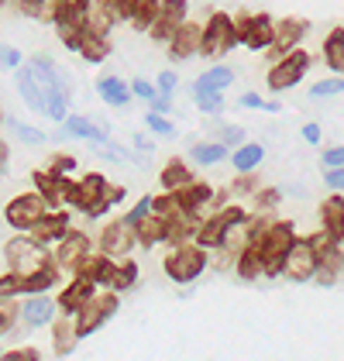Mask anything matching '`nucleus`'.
<instances>
[{"mask_svg": "<svg viewBox=\"0 0 344 361\" xmlns=\"http://www.w3.org/2000/svg\"><path fill=\"white\" fill-rule=\"evenodd\" d=\"M145 128H148L152 135H159V138H176V124H172L166 114L148 111V117H145Z\"/></svg>", "mask_w": 344, "mask_h": 361, "instance_id": "c03bdc74", "label": "nucleus"}, {"mask_svg": "<svg viewBox=\"0 0 344 361\" xmlns=\"http://www.w3.org/2000/svg\"><path fill=\"white\" fill-rule=\"evenodd\" d=\"M62 7H73V11H86L90 0H62Z\"/></svg>", "mask_w": 344, "mask_h": 361, "instance_id": "052dcab7", "label": "nucleus"}, {"mask_svg": "<svg viewBox=\"0 0 344 361\" xmlns=\"http://www.w3.org/2000/svg\"><path fill=\"white\" fill-rule=\"evenodd\" d=\"M135 231H138V245H145V248H152V245H159V241L169 238V224L162 221V217H155V214L138 224Z\"/></svg>", "mask_w": 344, "mask_h": 361, "instance_id": "f704fd0d", "label": "nucleus"}, {"mask_svg": "<svg viewBox=\"0 0 344 361\" xmlns=\"http://www.w3.org/2000/svg\"><path fill=\"white\" fill-rule=\"evenodd\" d=\"M100 286H93L90 279H83V276H76L66 289H62V296H59V306L66 310V313H80L86 303H90V296L97 293Z\"/></svg>", "mask_w": 344, "mask_h": 361, "instance_id": "412c9836", "label": "nucleus"}, {"mask_svg": "<svg viewBox=\"0 0 344 361\" xmlns=\"http://www.w3.org/2000/svg\"><path fill=\"white\" fill-rule=\"evenodd\" d=\"M7 4H21V0H7Z\"/></svg>", "mask_w": 344, "mask_h": 361, "instance_id": "e2e57ef3", "label": "nucleus"}, {"mask_svg": "<svg viewBox=\"0 0 344 361\" xmlns=\"http://www.w3.org/2000/svg\"><path fill=\"white\" fill-rule=\"evenodd\" d=\"M114 272H117V262L111 258V255H90L83 262V269L76 272V276H83V279H90L93 286H104V289H111V279H114Z\"/></svg>", "mask_w": 344, "mask_h": 361, "instance_id": "aec40b11", "label": "nucleus"}, {"mask_svg": "<svg viewBox=\"0 0 344 361\" xmlns=\"http://www.w3.org/2000/svg\"><path fill=\"white\" fill-rule=\"evenodd\" d=\"M300 135H303L307 145H320V124H314V121H310V124H303V131H300Z\"/></svg>", "mask_w": 344, "mask_h": 361, "instance_id": "bf43d9fd", "label": "nucleus"}, {"mask_svg": "<svg viewBox=\"0 0 344 361\" xmlns=\"http://www.w3.org/2000/svg\"><path fill=\"white\" fill-rule=\"evenodd\" d=\"M162 183H166V193H179V190H186V186H193L197 179L190 176V169L183 159H172L169 166L162 169Z\"/></svg>", "mask_w": 344, "mask_h": 361, "instance_id": "2f4dec72", "label": "nucleus"}, {"mask_svg": "<svg viewBox=\"0 0 344 361\" xmlns=\"http://www.w3.org/2000/svg\"><path fill=\"white\" fill-rule=\"evenodd\" d=\"M131 93H135L138 100H148V104H152V100L159 97V86H152L148 80H131Z\"/></svg>", "mask_w": 344, "mask_h": 361, "instance_id": "8fccbe9b", "label": "nucleus"}, {"mask_svg": "<svg viewBox=\"0 0 344 361\" xmlns=\"http://www.w3.org/2000/svg\"><path fill=\"white\" fill-rule=\"evenodd\" d=\"M203 269H207V248L197 245V241H190V245H176V248L166 255V272H169V279L172 282H179V286L200 279Z\"/></svg>", "mask_w": 344, "mask_h": 361, "instance_id": "423d86ee", "label": "nucleus"}, {"mask_svg": "<svg viewBox=\"0 0 344 361\" xmlns=\"http://www.w3.org/2000/svg\"><path fill=\"white\" fill-rule=\"evenodd\" d=\"M152 214H155V196H142V200L135 203V210L128 214V221H131V224H135V227H138V224H142V221H148Z\"/></svg>", "mask_w": 344, "mask_h": 361, "instance_id": "de8ad7c7", "label": "nucleus"}, {"mask_svg": "<svg viewBox=\"0 0 344 361\" xmlns=\"http://www.w3.org/2000/svg\"><path fill=\"white\" fill-rule=\"evenodd\" d=\"M52 334H56V351L59 355H69V351L76 348V341L83 337V334H80L76 313H69L66 320H56V324H52Z\"/></svg>", "mask_w": 344, "mask_h": 361, "instance_id": "cd10ccee", "label": "nucleus"}, {"mask_svg": "<svg viewBox=\"0 0 344 361\" xmlns=\"http://www.w3.org/2000/svg\"><path fill=\"white\" fill-rule=\"evenodd\" d=\"M344 276V248L341 245H331L327 251H320V269H317V282L324 286H334Z\"/></svg>", "mask_w": 344, "mask_h": 361, "instance_id": "a878e982", "label": "nucleus"}, {"mask_svg": "<svg viewBox=\"0 0 344 361\" xmlns=\"http://www.w3.org/2000/svg\"><path fill=\"white\" fill-rule=\"evenodd\" d=\"M97 93H100V100L104 104H111V107H128L131 104V86L124 83L121 76H100L97 80Z\"/></svg>", "mask_w": 344, "mask_h": 361, "instance_id": "b1692460", "label": "nucleus"}, {"mask_svg": "<svg viewBox=\"0 0 344 361\" xmlns=\"http://www.w3.org/2000/svg\"><path fill=\"white\" fill-rule=\"evenodd\" d=\"M135 245H138V231H135V224L128 221V217L111 221L107 227H104V234H100V251H104V255H111V258H124V255H131Z\"/></svg>", "mask_w": 344, "mask_h": 361, "instance_id": "f8f14e48", "label": "nucleus"}, {"mask_svg": "<svg viewBox=\"0 0 344 361\" xmlns=\"http://www.w3.org/2000/svg\"><path fill=\"white\" fill-rule=\"evenodd\" d=\"M231 83H234V73H231L228 66H214V69L200 73V80H197V90H217V93H224Z\"/></svg>", "mask_w": 344, "mask_h": 361, "instance_id": "e433bc0d", "label": "nucleus"}, {"mask_svg": "<svg viewBox=\"0 0 344 361\" xmlns=\"http://www.w3.org/2000/svg\"><path fill=\"white\" fill-rule=\"evenodd\" d=\"M121 196H124L121 186H111V179H104L100 172H90V176H83L80 183L69 179L66 203H69L73 210L86 214V217H100V214H107L114 203H121Z\"/></svg>", "mask_w": 344, "mask_h": 361, "instance_id": "f257e3e1", "label": "nucleus"}, {"mask_svg": "<svg viewBox=\"0 0 344 361\" xmlns=\"http://www.w3.org/2000/svg\"><path fill=\"white\" fill-rule=\"evenodd\" d=\"M324 183L331 190H344V169H324Z\"/></svg>", "mask_w": 344, "mask_h": 361, "instance_id": "603ef678", "label": "nucleus"}, {"mask_svg": "<svg viewBox=\"0 0 344 361\" xmlns=\"http://www.w3.org/2000/svg\"><path fill=\"white\" fill-rule=\"evenodd\" d=\"M324 62L331 66V73L344 76V28H334L324 42Z\"/></svg>", "mask_w": 344, "mask_h": 361, "instance_id": "473e14b6", "label": "nucleus"}, {"mask_svg": "<svg viewBox=\"0 0 344 361\" xmlns=\"http://www.w3.org/2000/svg\"><path fill=\"white\" fill-rule=\"evenodd\" d=\"M217 141H221V145H228L231 152H234V148H241V145H245V128H234V124H224V128L217 131Z\"/></svg>", "mask_w": 344, "mask_h": 361, "instance_id": "49530a36", "label": "nucleus"}, {"mask_svg": "<svg viewBox=\"0 0 344 361\" xmlns=\"http://www.w3.org/2000/svg\"><path fill=\"white\" fill-rule=\"evenodd\" d=\"M69 231H73V227H69V214H62V210H52V214H49L45 221H42L38 227H35V231H31V238H35L38 245H45V248H49V245H59V241H62V238H66Z\"/></svg>", "mask_w": 344, "mask_h": 361, "instance_id": "6ab92c4d", "label": "nucleus"}, {"mask_svg": "<svg viewBox=\"0 0 344 361\" xmlns=\"http://www.w3.org/2000/svg\"><path fill=\"white\" fill-rule=\"evenodd\" d=\"M49 262H56V258H49V251L45 245H38L35 238H14V241H7V248H4V272H14V276H31V272H38V269H45Z\"/></svg>", "mask_w": 344, "mask_h": 361, "instance_id": "7ed1b4c3", "label": "nucleus"}, {"mask_svg": "<svg viewBox=\"0 0 344 361\" xmlns=\"http://www.w3.org/2000/svg\"><path fill=\"white\" fill-rule=\"evenodd\" d=\"M317 269H320V251L314 248V241L296 238V245L286 258V276L293 282H307V279H317Z\"/></svg>", "mask_w": 344, "mask_h": 361, "instance_id": "9b49d317", "label": "nucleus"}, {"mask_svg": "<svg viewBox=\"0 0 344 361\" xmlns=\"http://www.w3.org/2000/svg\"><path fill=\"white\" fill-rule=\"evenodd\" d=\"M159 11H162V0H135L128 7V21L138 31H152L159 21Z\"/></svg>", "mask_w": 344, "mask_h": 361, "instance_id": "bb28decb", "label": "nucleus"}, {"mask_svg": "<svg viewBox=\"0 0 344 361\" xmlns=\"http://www.w3.org/2000/svg\"><path fill=\"white\" fill-rule=\"evenodd\" d=\"M45 114H49V121H59V124H62V121H66V117H69V93H66V90H49V93H45Z\"/></svg>", "mask_w": 344, "mask_h": 361, "instance_id": "58836bf2", "label": "nucleus"}, {"mask_svg": "<svg viewBox=\"0 0 344 361\" xmlns=\"http://www.w3.org/2000/svg\"><path fill=\"white\" fill-rule=\"evenodd\" d=\"M4 69H21V52L18 49H4Z\"/></svg>", "mask_w": 344, "mask_h": 361, "instance_id": "13d9d810", "label": "nucleus"}, {"mask_svg": "<svg viewBox=\"0 0 344 361\" xmlns=\"http://www.w3.org/2000/svg\"><path fill=\"white\" fill-rule=\"evenodd\" d=\"M179 200H183V207H186L190 214H200V210H207V203L214 200V186H207V183H193V186L179 190Z\"/></svg>", "mask_w": 344, "mask_h": 361, "instance_id": "72a5a7b5", "label": "nucleus"}, {"mask_svg": "<svg viewBox=\"0 0 344 361\" xmlns=\"http://www.w3.org/2000/svg\"><path fill=\"white\" fill-rule=\"evenodd\" d=\"M56 282H59V265L56 262H49L45 269H38V272H31V276L21 279V293H28V296H35V293H49Z\"/></svg>", "mask_w": 344, "mask_h": 361, "instance_id": "c85d7f7f", "label": "nucleus"}, {"mask_svg": "<svg viewBox=\"0 0 344 361\" xmlns=\"http://www.w3.org/2000/svg\"><path fill=\"white\" fill-rule=\"evenodd\" d=\"M21 317H25L28 327H45L56 317V303L45 300V296H31L28 303H25V310H21Z\"/></svg>", "mask_w": 344, "mask_h": 361, "instance_id": "7c9ffc66", "label": "nucleus"}, {"mask_svg": "<svg viewBox=\"0 0 344 361\" xmlns=\"http://www.w3.org/2000/svg\"><path fill=\"white\" fill-rule=\"evenodd\" d=\"M135 279H138V265L135 262H117V272L111 279V289L114 293H124L128 286H135Z\"/></svg>", "mask_w": 344, "mask_h": 361, "instance_id": "79ce46f5", "label": "nucleus"}, {"mask_svg": "<svg viewBox=\"0 0 344 361\" xmlns=\"http://www.w3.org/2000/svg\"><path fill=\"white\" fill-rule=\"evenodd\" d=\"M320 162H324V169H344V145H334V148H324Z\"/></svg>", "mask_w": 344, "mask_h": 361, "instance_id": "09e8293b", "label": "nucleus"}, {"mask_svg": "<svg viewBox=\"0 0 344 361\" xmlns=\"http://www.w3.org/2000/svg\"><path fill=\"white\" fill-rule=\"evenodd\" d=\"M245 111H269V114H276L279 111V104L276 100H262L258 93H241V100H238Z\"/></svg>", "mask_w": 344, "mask_h": 361, "instance_id": "a18cd8bd", "label": "nucleus"}, {"mask_svg": "<svg viewBox=\"0 0 344 361\" xmlns=\"http://www.w3.org/2000/svg\"><path fill=\"white\" fill-rule=\"evenodd\" d=\"M252 245H258V251H262V262H265V276H286V258L289 251H293V245H296V234H293V227H289L286 221L272 224L258 241H252Z\"/></svg>", "mask_w": 344, "mask_h": 361, "instance_id": "f03ea898", "label": "nucleus"}, {"mask_svg": "<svg viewBox=\"0 0 344 361\" xmlns=\"http://www.w3.org/2000/svg\"><path fill=\"white\" fill-rule=\"evenodd\" d=\"M4 124H7V131H11V135H18V138H21V145H31V148L45 145V135H42L38 128H31V124H21V121H14L11 114H4Z\"/></svg>", "mask_w": 344, "mask_h": 361, "instance_id": "ea45409f", "label": "nucleus"}, {"mask_svg": "<svg viewBox=\"0 0 344 361\" xmlns=\"http://www.w3.org/2000/svg\"><path fill=\"white\" fill-rule=\"evenodd\" d=\"M234 25H238L241 42H245L252 52L272 49V42H276V21H272L269 14H238Z\"/></svg>", "mask_w": 344, "mask_h": 361, "instance_id": "1a4fd4ad", "label": "nucleus"}, {"mask_svg": "<svg viewBox=\"0 0 344 361\" xmlns=\"http://www.w3.org/2000/svg\"><path fill=\"white\" fill-rule=\"evenodd\" d=\"M176 86H179V76H176V73H159V93H169L172 97Z\"/></svg>", "mask_w": 344, "mask_h": 361, "instance_id": "5fc2aeb1", "label": "nucleus"}, {"mask_svg": "<svg viewBox=\"0 0 344 361\" xmlns=\"http://www.w3.org/2000/svg\"><path fill=\"white\" fill-rule=\"evenodd\" d=\"M307 69H310V56L303 52V49H296V52H289V56H283L269 73H265V83H269V90H289V86H296L303 76H307Z\"/></svg>", "mask_w": 344, "mask_h": 361, "instance_id": "6e6552de", "label": "nucleus"}, {"mask_svg": "<svg viewBox=\"0 0 344 361\" xmlns=\"http://www.w3.org/2000/svg\"><path fill=\"white\" fill-rule=\"evenodd\" d=\"M114 313H117V293L114 289H107V293H104V289H97V293L90 296V303L76 313V320H80V334H83V337L86 334H93L97 327H104Z\"/></svg>", "mask_w": 344, "mask_h": 361, "instance_id": "9d476101", "label": "nucleus"}, {"mask_svg": "<svg viewBox=\"0 0 344 361\" xmlns=\"http://www.w3.org/2000/svg\"><path fill=\"white\" fill-rule=\"evenodd\" d=\"M18 93H21V100L28 104L31 111L45 114V90H42V83H38V76H35L31 66H21V69H18Z\"/></svg>", "mask_w": 344, "mask_h": 361, "instance_id": "5701e85b", "label": "nucleus"}, {"mask_svg": "<svg viewBox=\"0 0 344 361\" xmlns=\"http://www.w3.org/2000/svg\"><path fill=\"white\" fill-rule=\"evenodd\" d=\"M238 42H241L238 25H234V18H228V14H214L203 25V56H224Z\"/></svg>", "mask_w": 344, "mask_h": 361, "instance_id": "0eeeda50", "label": "nucleus"}, {"mask_svg": "<svg viewBox=\"0 0 344 361\" xmlns=\"http://www.w3.org/2000/svg\"><path fill=\"white\" fill-rule=\"evenodd\" d=\"M186 21H190L186 18V0H162V11H159V21L152 28V38L169 45L172 38H176V31L183 28Z\"/></svg>", "mask_w": 344, "mask_h": 361, "instance_id": "4468645a", "label": "nucleus"}, {"mask_svg": "<svg viewBox=\"0 0 344 361\" xmlns=\"http://www.w3.org/2000/svg\"><path fill=\"white\" fill-rule=\"evenodd\" d=\"M0 361H38V355H35L31 348H21V351H4Z\"/></svg>", "mask_w": 344, "mask_h": 361, "instance_id": "6e6d98bb", "label": "nucleus"}, {"mask_svg": "<svg viewBox=\"0 0 344 361\" xmlns=\"http://www.w3.org/2000/svg\"><path fill=\"white\" fill-rule=\"evenodd\" d=\"M238 276H241V279L265 276V262H262V251H258V245L241 248V255H238Z\"/></svg>", "mask_w": 344, "mask_h": 361, "instance_id": "c9c22d12", "label": "nucleus"}, {"mask_svg": "<svg viewBox=\"0 0 344 361\" xmlns=\"http://www.w3.org/2000/svg\"><path fill=\"white\" fill-rule=\"evenodd\" d=\"M262 162H265V145H258V141H245L241 148H234V152H231V166L238 169V176L255 172Z\"/></svg>", "mask_w": 344, "mask_h": 361, "instance_id": "393cba45", "label": "nucleus"}, {"mask_svg": "<svg viewBox=\"0 0 344 361\" xmlns=\"http://www.w3.org/2000/svg\"><path fill=\"white\" fill-rule=\"evenodd\" d=\"M190 159H193L197 166H217V162L231 159V148L221 145V141H197V145L190 148Z\"/></svg>", "mask_w": 344, "mask_h": 361, "instance_id": "c756f323", "label": "nucleus"}, {"mask_svg": "<svg viewBox=\"0 0 344 361\" xmlns=\"http://www.w3.org/2000/svg\"><path fill=\"white\" fill-rule=\"evenodd\" d=\"M248 221V210L245 207H224V210H214V217H207L200 224V234H197V245H203L207 251H221L231 241V231L238 224Z\"/></svg>", "mask_w": 344, "mask_h": 361, "instance_id": "39448f33", "label": "nucleus"}, {"mask_svg": "<svg viewBox=\"0 0 344 361\" xmlns=\"http://www.w3.org/2000/svg\"><path fill=\"white\" fill-rule=\"evenodd\" d=\"M344 93V76H331L310 86V100H327V97H341Z\"/></svg>", "mask_w": 344, "mask_h": 361, "instance_id": "37998d69", "label": "nucleus"}, {"mask_svg": "<svg viewBox=\"0 0 344 361\" xmlns=\"http://www.w3.org/2000/svg\"><path fill=\"white\" fill-rule=\"evenodd\" d=\"M49 169H52V172H59V176H66V172H73V169H76V159L59 155V159H52V162H49Z\"/></svg>", "mask_w": 344, "mask_h": 361, "instance_id": "864d4df0", "label": "nucleus"}, {"mask_svg": "<svg viewBox=\"0 0 344 361\" xmlns=\"http://www.w3.org/2000/svg\"><path fill=\"white\" fill-rule=\"evenodd\" d=\"M62 138H83V141H93V145H107V128H97L90 117H80V114H69L62 121Z\"/></svg>", "mask_w": 344, "mask_h": 361, "instance_id": "a211bd4d", "label": "nucleus"}, {"mask_svg": "<svg viewBox=\"0 0 344 361\" xmlns=\"http://www.w3.org/2000/svg\"><path fill=\"white\" fill-rule=\"evenodd\" d=\"M52 210H56V207H52L42 193H21L7 203L4 221H7V227H14V231H21V234H31Z\"/></svg>", "mask_w": 344, "mask_h": 361, "instance_id": "20e7f679", "label": "nucleus"}, {"mask_svg": "<svg viewBox=\"0 0 344 361\" xmlns=\"http://www.w3.org/2000/svg\"><path fill=\"white\" fill-rule=\"evenodd\" d=\"M169 52H172V59L200 56V52H203V25H193V21H186L183 28L176 31V38L169 42Z\"/></svg>", "mask_w": 344, "mask_h": 361, "instance_id": "f3484780", "label": "nucleus"}, {"mask_svg": "<svg viewBox=\"0 0 344 361\" xmlns=\"http://www.w3.org/2000/svg\"><path fill=\"white\" fill-rule=\"evenodd\" d=\"M80 56H83L86 62H104V59L111 56V45H107V38H104V35L86 31L83 45H80Z\"/></svg>", "mask_w": 344, "mask_h": 361, "instance_id": "4c0bfd02", "label": "nucleus"}, {"mask_svg": "<svg viewBox=\"0 0 344 361\" xmlns=\"http://www.w3.org/2000/svg\"><path fill=\"white\" fill-rule=\"evenodd\" d=\"M148 107H152L155 114H169L172 111V97H169V93H159V97H155Z\"/></svg>", "mask_w": 344, "mask_h": 361, "instance_id": "4d7b16f0", "label": "nucleus"}, {"mask_svg": "<svg viewBox=\"0 0 344 361\" xmlns=\"http://www.w3.org/2000/svg\"><path fill=\"white\" fill-rule=\"evenodd\" d=\"M303 35H307V21H300V18H283V21H276V42H272L269 52H276V56L296 52V45H300Z\"/></svg>", "mask_w": 344, "mask_h": 361, "instance_id": "dca6fc26", "label": "nucleus"}, {"mask_svg": "<svg viewBox=\"0 0 344 361\" xmlns=\"http://www.w3.org/2000/svg\"><path fill=\"white\" fill-rule=\"evenodd\" d=\"M11 324H14V303L11 300H0V331L7 334Z\"/></svg>", "mask_w": 344, "mask_h": 361, "instance_id": "3c124183", "label": "nucleus"}, {"mask_svg": "<svg viewBox=\"0 0 344 361\" xmlns=\"http://www.w3.org/2000/svg\"><path fill=\"white\" fill-rule=\"evenodd\" d=\"M320 221H324V231L344 248V196H327V200H324Z\"/></svg>", "mask_w": 344, "mask_h": 361, "instance_id": "4be33fe9", "label": "nucleus"}, {"mask_svg": "<svg viewBox=\"0 0 344 361\" xmlns=\"http://www.w3.org/2000/svg\"><path fill=\"white\" fill-rule=\"evenodd\" d=\"M131 4H135V0H124V11H128V7H131Z\"/></svg>", "mask_w": 344, "mask_h": 361, "instance_id": "680f3d73", "label": "nucleus"}, {"mask_svg": "<svg viewBox=\"0 0 344 361\" xmlns=\"http://www.w3.org/2000/svg\"><path fill=\"white\" fill-rule=\"evenodd\" d=\"M193 100H197V111L203 114H217L224 111V93H217V90H193Z\"/></svg>", "mask_w": 344, "mask_h": 361, "instance_id": "a19ab883", "label": "nucleus"}, {"mask_svg": "<svg viewBox=\"0 0 344 361\" xmlns=\"http://www.w3.org/2000/svg\"><path fill=\"white\" fill-rule=\"evenodd\" d=\"M31 183H35V193H42L52 207L66 203V190H69V179L66 176H59L52 169H35L31 172Z\"/></svg>", "mask_w": 344, "mask_h": 361, "instance_id": "2eb2a0df", "label": "nucleus"}, {"mask_svg": "<svg viewBox=\"0 0 344 361\" xmlns=\"http://www.w3.org/2000/svg\"><path fill=\"white\" fill-rule=\"evenodd\" d=\"M52 258H56L59 269L80 272L83 262L90 258V234H83V231H69V234L56 245V255H52Z\"/></svg>", "mask_w": 344, "mask_h": 361, "instance_id": "ddd939ff", "label": "nucleus"}]
</instances>
